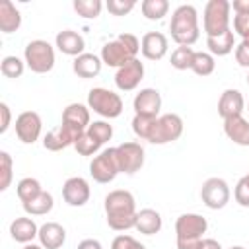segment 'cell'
<instances>
[{
	"label": "cell",
	"mask_w": 249,
	"mask_h": 249,
	"mask_svg": "<svg viewBox=\"0 0 249 249\" xmlns=\"http://www.w3.org/2000/svg\"><path fill=\"white\" fill-rule=\"evenodd\" d=\"M107 224L115 231H124L136 226V200L134 195L126 189H115L105 196L103 202Z\"/></svg>",
	"instance_id": "cell-1"
},
{
	"label": "cell",
	"mask_w": 249,
	"mask_h": 249,
	"mask_svg": "<svg viewBox=\"0 0 249 249\" xmlns=\"http://www.w3.org/2000/svg\"><path fill=\"white\" fill-rule=\"evenodd\" d=\"M169 31L171 39L179 47H191L198 41L200 37V27H198V12L193 4H181L173 10L171 21H169Z\"/></svg>",
	"instance_id": "cell-2"
},
{
	"label": "cell",
	"mask_w": 249,
	"mask_h": 249,
	"mask_svg": "<svg viewBox=\"0 0 249 249\" xmlns=\"http://www.w3.org/2000/svg\"><path fill=\"white\" fill-rule=\"evenodd\" d=\"M140 51V41L136 35L132 33H121L117 39L105 43L101 47V62L111 66V68H121L126 62H130L132 58H138Z\"/></svg>",
	"instance_id": "cell-3"
},
{
	"label": "cell",
	"mask_w": 249,
	"mask_h": 249,
	"mask_svg": "<svg viewBox=\"0 0 249 249\" xmlns=\"http://www.w3.org/2000/svg\"><path fill=\"white\" fill-rule=\"evenodd\" d=\"M25 66L35 74H47L54 66V49L45 39H33L23 49Z\"/></svg>",
	"instance_id": "cell-4"
},
{
	"label": "cell",
	"mask_w": 249,
	"mask_h": 249,
	"mask_svg": "<svg viewBox=\"0 0 249 249\" xmlns=\"http://www.w3.org/2000/svg\"><path fill=\"white\" fill-rule=\"evenodd\" d=\"M230 10L228 0H208L202 12V27L206 37H218L230 29Z\"/></svg>",
	"instance_id": "cell-5"
},
{
	"label": "cell",
	"mask_w": 249,
	"mask_h": 249,
	"mask_svg": "<svg viewBox=\"0 0 249 249\" xmlns=\"http://www.w3.org/2000/svg\"><path fill=\"white\" fill-rule=\"evenodd\" d=\"M88 107L103 119H117L123 113V99L107 88H91L88 93Z\"/></svg>",
	"instance_id": "cell-6"
},
{
	"label": "cell",
	"mask_w": 249,
	"mask_h": 249,
	"mask_svg": "<svg viewBox=\"0 0 249 249\" xmlns=\"http://www.w3.org/2000/svg\"><path fill=\"white\" fill-rule=\"evenodd\" d=\"M183 119L177 115V113H165V115H160L158 121H156V126H154V132L150 136V144H156V146H163V144H169V142H175L177 138H181L183 134Z\"/></svg>",
	"instance_id": "cell-7"
},
{
	"label": "cell",
	"mask_w": 249,
	"mask_h": 249,
	"mask_svg": "<svg viewBox=\"0 0 249 249\" xmlns=\"http://www.w3.org/2000/svg\"><path fill=\"white\" fill-rule=\"evenodd\" d=\"M119 173H121V169H119L115 148H105L93 156V160L89 163V175L93 177L95 183H101V185L111 183Z\"/></svg>",
	"instance_id": "cell-8"
},
{
	"label": "cell",
	"mask_w": 249,
	"mask_h": 249,
	"mask_svg": "<svg viewBox=\"0 0 249 249\" xmlns=\"http://www.w3.org/2000/svg\"><path fill=\"white\" fill-rule=\"evenodd\" d=\"M230 185L222 177H210L202 183L200 189V200L210 210H220L230 202Z\"/></svg>",
	"instance_id": "cell-9"
},
{
	"label": "cell",
	"mask_w": 249,
	"mask_h": 249,
	"mask_svg": "<svg viewBox=\"0 0 249 249\" xmlns=\"http://www.w3.org/2000/svg\"><path fill=\"white\" fill-rule=\"evenodd\" d=\"M115 152H117V161H119L121 173L132 175L142 169L146 152L138 142H123V144L115 146Z\"/></svg>",
	"instance_id": "cell-10"
},
{
	"label": "cell",
	"mask_w": 249,
	"mask_h": 249,
	"mask_svg": "<svg viewBox=\"0 0 249 249\" xmlns=\"http://www.w3.org/2000/svg\"><path fill=\"white\" fill-rule=\"evenodd\" d=\"M208 230V222L204 216L187 212L175 220V239H202Z\"/></svg>",
	"instance_id": "cell-11"
},
{
	"label": "cell",
	"mask_w": 249,
	"mask_h": 249,
	"mask_svg": "<svg viewBox=\"0 0 249 249\" xmlns=\"http://www.w3.org/2000/svg\"><path fill=\"white\" fill-rule=\"evenodd\" d=\"M16 134L23 144H35L43 130V121L35 111H23L16 117Z\"/></svg>",
	"instance_id": "cell-12"
},
{
	"label": "cell",
	"mask_w": 249,
	"mask_h": 249,
	"mask_svg": "<svg viewBox=\"0 0 249 249\" xmlns=\"http://www.w3.org/2000/svg\"><path fill=\"white\" fill-rule=\"evenodd\" d=\"M142 78H144V62H140V58H132L130 62L117 68V72H115V84L121 91L136 89L138 84L142 82Z\"/></svg>",
	"instance_id": "cell-13"
},
{
	"label": "cell",
	"mask_w": 249,
	"mask_h": 249,
	"mask_svg": "<svg viewBox=\"0 0 249 249\" xmlns=\"http://www.w3.org/2000/svg\"><path fill=\"white\" fill-rule=\"evenodd\" d=\"M132 109L134 115H144V117H160L161 109V93L156 88H142L134 99H132Z\"/></svg>",
	"instance_id": "cell-14"
},
{
	"label": "cell",
	"mask_w": 249,
	"mask_h": 249,
	"mask_svg": "<svg viewBox=\"0 0 249 249\" xmlns=\"http://www.w3.org/2000/svg\"><path fill=\"white\" fill-rule=\"evenodd\" d=\"M91 196L89 183L84 177H68L62 185V198L68 206H84Z\"/></svg>",
	"instance_id": "cell-15"
},
{
	"label": "cell",
	"mask_w": 249,
	"mask_h": 249,
	"mask_svg": "<svg viewBox=\"0 0 249 249\" xmlns=\"http://www.w3.org/2000/svg\"><path fill=\"white\" fill-rule=\"evenodd\" d=\"M62 124L68 126L72 132H76L80 136L91 124V121H89V107L84 105V103H68L64 107V111H62Z\"/></svg>",
	"instance_id": "cell-16"
},
{
	"label": "cell",
	"mask_w": 249,
	"mask_h": 249,
	"mask_svg": "<svg viewBox=\"0 0 249 249\" xmlns=\"http://www.w3.org/2000/svg\"><path fill=\"white\" fill-rule=\"evenodd\" d=\"M243 111H245V99H243L241 91L233 89V88L224 89L218 99V115L222 117V121L239 117V115H243Z\"/></svg>",
	"instance_id": "cell-17"
},
{
	"label": "cell",
	"mask_w": 249,
	"mask_h": 249,
	"mask_svg": "<svg viewBox=\"0 0 249 249\" xmlns=\"http://www.w3.org/2000/svg\"><path fill=\"white\" fill-rule=\"evenodd\" d=\"M169 41L161 31H148L140 41V51L148 60H161L167 54Z\"/></svg>",
	"instance_id": "cell-18"
},
{
	"label": "cell",
	"mask_w": 249,
	"mask_h": 249,
	"mask_svg": "<svg viewBox=\"0 0 249 249\" xmlns=\"http://www.w3.org/2000/svg\"><path fill=\"white\" fill-rule=\"evenodd\" d=\"M76 138H78V134L60 123L58 126L51 128L43 136V148L49 152H60V150H66L68 146H74Z\"/></svg>",
	"instance_id": "cell-19"
},
{
	"label": "cell",
	"mask_w": 249,
	"mask_h": 249,
	"mask_svg": "<svg viewBox=\"0 0 249 249\" xmlns=\"http://www.w3.org/2000/svg\"><path fill=\"white\" fill-rule=\"evenodd\" d=\"M54 43H56V47H58V51L62 54H68V56H74V58L84 54V49H86L84 37L78 31H74V29L58 31L56 37H54Z\"/></svg>",
	"instance_id": "cell-20"
},
{
	"label": "cell",
	"mask_w": 249,
	"mask_h": 249,
	"mask_svg": "<svg viewBox=\"0 0 249 249\" xmlns=\"http://www.w3.org/2000/svg\"><path fill=\"white\" fill-rule=\"evenodd\" d=\"M39 243L45 249H60L66 241V230L58 222H45L39 226Z\"/></svg>",
	"instance_id": "cell-21"
},
{
	"label": "cell",
	"mask_w": 249,
	"mask_h": 249,
	"mask_svg": "<svg viewBox=\"0 0 249 249\" xmlns=\"http://www.w3.org/2000/svg\"><path fill=\"white\" fill-rule=\"evenodd\" d=\"M101 56L93 54V53H84L80 56L74 58L72 62V70L78 78H84V80H89V78H95L99 72H101Z\"/></svg>",
	"instance_id": "cell-22"
},
{
	"label": "cell",
	"mask_w": 249,
	"mask_h": 249,
	"mask_svg": "<svg viewBox=\"0 0 249 249\" xmlns=\"http://www.w3.org/2000/svg\"><path fill=\"white\" fill-rule=\"evenodd\" d=\"M224 134L237 146H249V121L239 115L224 121Z\"/></svg>",
	"instance_id": "cell-23"
},
{
	"label": "cell",
	"mask_w": 249,
	"mask_h": 249,
	"mask_svg": "<svg viewBox=\"0 0 249 249\" xmlns=\"http://www.w3.org/2000/svg\"><path fill=\"white\" fill-rule=\"evenodd\" d=\"M10 235L14 241L18 243H31L37 235H39V226L27 218V216H21V218H16L12 224H10Z\"/></svg>",
	"instance_id": "cell-24"
},
{
	"label": "cell",
	"mask_w": 249,
	"mask_h": 249,
	"mask_svg": "<svg viewBox=\"0 0 249 249\" xmlns=\"http://www.w3.org/2000/svg\"><path fill=\"white\" fill-rule=\"evenodd\" d=\"M161 226H163V220H161V214L158 210H154V208L138 210L134 230H138L144 235H156V233H160Z\"/></svg>",
	"instance_id": "cell-25"
},
{
	"label": "cell",
	"mask_w": 249,
	"mask_h": 249,
	"mask_svg": "<svg viewBox=\"0 0 249 249\" xmlns=\"http://www.w3.org/2000/svg\"><path fill=\"white\" fill-rule=\"evenodd\" d=\"M19 27H21V12L10 0H0V31L14 33Z\"/></svg>",
	"instance_id": "cell-26"
},
{
	"label": "cell",
	"mask_w": 249,
	"mask_h": 249,
	"mask_svg": "<svg viewBox=\"0 0 249 249\" xmlns=\"http://www.w3.org/2000/svg\"><path fill=\"white\" fill-rule=\"evenodd\" d=\"M206 47L212 56H226L231 51H235V33L228 29L218 37H206Z\"/></svg>",
	"instance_id": "cell-27"
},
{
	"label": "cell",
	"mask_w": 249,
	"mask_h": 249,
	"mask_svg": "<svg viewBox=\"0 0 249 249\" xmlns=\"http://www.w3.org/2000/svg\"><path fill=\"white\" fill-rule=\"evenodd\" d=\"M53 206H54V200H53V195L49 191H43L33 200L23 202V210L29 216H45V214H49L53 210Z\"/></svg>",
	"instance_id": "cell-28"
},
{
	"label": "cell",
	"mask_w": 249,
	"mask_h": 249,
	"mask_svg": "<svg viewBox=\"0 0 249 249\" xmlns=\"http://www.w3.org/2000/svg\"><path fill=\"white\" fill-rule=\"evenodd\" d=\"M43 191H45V189L41 187L39 179H35V177H23V179L16 185V195H18V198L21 200V204L33 200V198L39 196Z\"/></svg>",
	"instance_id": "cell-29"
},
{
	"label": "cell",
	"mask_w": 249,
	"mask_h": 249,
	"mask_svg": "<svg viewBox=\"0 0 249 249\" xmlns=\"http://www.w3.org/2000/svg\"><path fill=\"white\" fill-rule=\"evenodd\" d=\"M140 10L146 19L150 21H160L163 16L169 12V2L167 0H144L140 4Z\"/></svg>",
	"instance_id": "cell-30"
},
{
	"label": "cell",
	"mask_w": 249,
	"mask_h": 249,
	"mask_svg": "<svg viewBox=\"0 0 249 249\" xmlns=\"http://www.w3.org/2000/svg\"><path fill=\"white\" fill-rule=\"evenodd\" d=\"M191 70H193L196 76H202V78H204V76H210V74L216 70V58H214L210 53L196 51Z\"/></svg>",
	"instance_id": "cell-31"
},
{
	"label": "cell",
	"mask_w": 249,
	"mask_h": 249,
	"mask_svg": "<svg viewBox=\"0 0 249 249\" xmlns=\"http://www.w3.org/2000/svg\"><path fill=\"white\" fill-rule=\"evenodd\" d=\"M195 49L193 47H177L173 53H171V66L175 70H191L193 66V60H195Z\"/></svg>",
	"instance_id": "cell-32"
},
{
	"label": "cell",
	"mask_w": 249,
	"mask_h": 249,
	"mask_svg": "<svg viewBox=\"0 0 249 249\" xmlns=\"http://www.w3.org/2000/svg\"><path fill=\"white\" fill-rule=\"evenodd\" d=\"M156 121L158 117H144V115H134L132 117V130L138 138L142 140H150L152 132H154V126H156Z\"/></svg>",
	"instance_id": "cell-33"
},
{
	"label": "cell",
	"mask_w": 249,
	"mask_h": 249,
	"mask_svg": "<svg viewBox=\"0 0 249 249\" xmlns=\"http://www.w3.org/2000/svg\"><path fill=\"white\" fill-rule=\"evenodd\" d=\"M74 10L78 12V16L86 19H95L103 10V2L101 0H74Z\"/></svg>",
	"instance_id": "cell-34"
},
{
	"label": "cell",
	"mask_w": 249,
	"mask_h": 249,
	"mask_svg": "<svg viewBox=\"0 0 249 249\" xmlns=\"http://www.w3.org/2000/svg\"><path fill=\"white\" fill-rule=\"evenodd\" d=\"M88 134L93 136L103 146L105 142H109L113 138V124H109V121H93L88 126Z\"/></svg>",
	"instance_id": "cell-35"
},
{
	"label": "cell",
	"mask_w": 249,
	"mask_h": 249,
	"mask_svg": "<svg viewBox=\"0 0 249 249\" xmlns=\"http://www.w3.org/2000/svg\"><path fill=\"white\" fill-rule=\"evenodd\" d=\"M74 148H76V152H78L80 156H93V154H99L101 144H99L93 136H89L88 130H86V132H82V134L76 138Z\"/></svg>",
	"instance_id": "cell-36"
},
{
	"label": "cell",
	"mask_w": 249,
	"mask_h": 249,
	"mask_svg": "<svg viewBox=\"0 0 249 249\" xmlns=\"http://www.w3.org/2000/svg\"><path fill=\"white\" fill-rule=\"evenodd\" d=\"M25 70V60L18 58V56H4L2 64H0V72L6 78H21Z\"/></svg>",
	"instance_id": "cell-37"
},
{
	"label": "cell",
	"mask_w": 249,
	"mask_h": 249,
	"mask_svg": "<svg viewBox=\"0 0 249 249\" xmlns=\"http://www.w3.org/2000/svg\"><path fill=\"white\" fill-rule=\"evenodd\" d=\"M12 177H14V161H12V156L2 150L0 152V191H6L12 183Z\"/></svg>",
	"instance_id": "cell-38"
},
{
	"label": "cell",
	"mask_w": 249,
	"mask_h": 249,
	"mask_svg": "<svg viewBox=\"0 0 249 249\" xmlns=\"http://www.w3.org/2000/svg\"><path fill=\"white\" fill-rule=\"evenodd\" d=\"M233 196H235V202H237L239 206L249 208V173L243 175V177L237 181V185H235V189H233Z\"/></svg>",
	"instance_id": "cell-39"
},
{
	"label": "cell",
	"mask_w": 249,
	"mask_h": 249,
	"mask_svg": "<svg viewBox=\"0 0 249 249\" xmlns=\"http://www.w3.org/2000/svg\"><path fill=\"white\" fill-rule=\"evenodd\" d=\"M134 6H136L134 0H107L105 2V8L113 16H126L134 10Z\"/></svg>",
	"instance_id": "cell-40"
},
{
	"label": "cell",
	"mask_w": 249,
	"mask_h": 249,
	"mask_svg": "<svg viewBox=\"0 0 249 249\" xmlns=\"http://www.w3.org/2000/svg\"><path fill=\"white\" fill-rule=\"evenodd\" d=\"M111 249H146V245L140 243L138 239H134L132 235L121 233V235H117V237L113 239Z\"/></svg>",
	"instance_id": "cell-41"
},
{
	"label": "cell",
	"mask_w": 249,
	"mask_h": 249,
	"mask_svg": "<svg viewBox=\"0 0 249 249\" xmlns=\"http://www.w3.org/2000/svg\"><path fill=\"white\" fill-rule=\"evenodd\" d=\"M233 31L241 37V41L249 43V14H235L233 16Z\"/></svg>",
	"instance_id": "cell-42"
},
{
	"label": "cell",
	"mask_w": 249,
	"mask_h": 249,
	"mask_svg": "<svg viewBox=\"0 0 249 249\" xmlns=\"http://www.w3.org/2000/svg\"><path fill=\"white\" fill-rule=\"evenodd\" d=\"M235 62L243 68H249V43L247 41H241L235 45Z\"/></svg>",
	"instance_id": "cell-43"
},
{
	"label": "cell",
	"mask_w": 249,
	"mask_h": 249,
	"mask_svg": "<svg viewBox=\"0 0 249 249\" xmlns=\"http://www.w3.org/2000/svg\"><path fill=\"white\" fill-rule=\"evenodd\" d=\"M12 124V111L6 101L0 103V134H4Z\"/></svg>",
	"instance_id": "cell-44"
},
{
	"label": "cell",
	"mask_w": 249,
	"mask_h": 249,
	"mask_svg": "<svg viewBox=\"0 0 249 249\" xmlns=\"http://www.w3.org/2000/svg\"><path fill=\"white\" fill-rule=\"evenodd\" d=\"M202 239H175V241H177V249H200Z\"/></svg>",
	"instance_id": "cell-45"
},
{
	"label": "cell",
	"mask_w": 249,
	"mask_h": 249,
	"mask_svg": "<svg viewBox=\"0 0 249 249\" xmlns=\"http://www.w3.org/2000/svg\"><path fill=\"white\" fill-rule=\"evenodd\" d=\"M76 249H103V245H101L99 239H91V237H88V239H82V241L78 243Z\"/></svg>",
	"instance_id": "cell-46"
},
{
	"label": "cell",
	"mask_w": 249,
	"mask_h": 249,
	"mask_svg": "<svg viewBox=\"0 0 249 249\" xmlns=\"http://www.w3.org/2000/svg\"><path fill=\"white\" fill-rule=\"evenodd\" d=\"M231 8L235 14H249V0H233Z\"/></svg>",
	"instance_id": "cell-47"
},
{
	"label": "cell",
	"mask_w": 249,
	"mask_h": 249,
	"mask_svg": "<svg viewBox=\"0 0 249 249\" xmlns=\"http://www.w3.org/2000/svg\"><path fill=\"white\" fill-rule=\"evenodd\" d=\"M200 249H222V245H220V241H218V239L206 237V239H202V245H200Z\"/></svg>",
	"instance_id": "cell-48"
},
{
	"label": "cell",
	"mask_w": 249,
	"mask_h": 249,
	"mask_svg": "<svg viewBox=\"0 0 249 249\" xmlns=\"http://www.w3.org/2000/svg\"><path fill=\"white\" fill-rule=\"evenodd\" d=\"M23 249H45V247H43L41 243H33V241H31V243H25Z\"/></svg>",
	"instance_id": "cell-49"
},
{
	"label": "cell",
	"mask_w": 249,
	"mask_h": 249,
	"mask_svg": "<svg viewBox=\"0 0 249 249\" xmlns=\"http://www.w3.org/2000/svg\"><path fill=\"white\" fill-rule=\"evenodd\" d=\"M230 249H245V247H243V245H231Z\"/></svg>",
	"instance_id": "cell-50"
},
{
	"label": "cell",
	"mask_w": 249,
	"mask_h": 249,
	"mask_svg": "<svg viewBox=\"0 0 249 249\" xmlns=\"http://www.w3.org/2000/svg\"><path fill=\"white\" fill-rule=\"evenodd\" d=\"M247 84H249V72H247Z\"/></svg>",
	"instance_id": "cell-51"
},
{
	"label": "cell",
	"mask_w": 249,
	"mask_h": 249,
	"mask_svg": "<svg viewBox=\"0 0 249 249\" xmlns=\"http://www.w3.org/2000/svg\"><path fill=\"white\" fill-rule=\"evenodd\" d=\"M247 111H249V103H247Z\"/></svg>",
	"instance_id": "cell-52"
}]
</instances>
